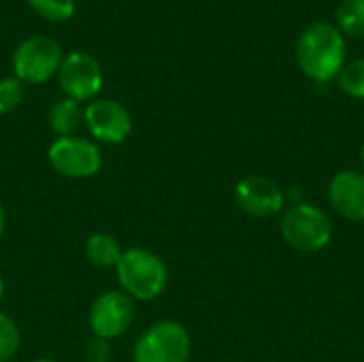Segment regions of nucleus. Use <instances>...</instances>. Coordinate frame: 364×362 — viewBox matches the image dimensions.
Here are the masks:
<instances>
[{
    "label": "nucleus",
    "mask_w": 364,
    "mask_h": 362,
    "mask_svg": "<svg viewBox=\"0 0 364 362\" xmlns=\"http://www.w3.org/2000/svg\"><path fill=\"white\" fill-rule=\"evenodd\" d=\"M346 34L331 21L309 23L296 41L299 68L316 83L337 79L346 66Z\"/></svg>",
    "instance_id": "nucleus-1"
},
{
    "label": "nucleus",
    "mask_w": 364,
    "mask_h": 362,
    "mask_svg": "<svg viewBox=\"0 0 364 362\" xmlns=\"http://www.w3.org/2000/svg\"><path fill=\"white\" fill-rule=\"evenodd\" d=\"M115 275L122 292L132 301H154L168 284V269L164 260L145 247L126 250L115 267Z\"/></svg>",
    "instance_id": "nucleus-2"
},
{
    "label": "nucleus",
    "mask_w": 364,
    "mask_h": 362,
    "mask_svg": "<svg viewBox=\"0 0 364 362\" xmlns=\"http://www.w3.org/2000/svg\"><path fill=\"white\" fill-rule=\"evenodd\" d=\"M284 241L299 252H320L333 239V222L328 213L311 203L288 207L279 224Z\"/></svg>",
    "instance_id": "nucleus-3"
},
{
    "label": "nucleus",
    "mask_w": 364,
    "mask_h": 362,
    "mask_svg": "<svg viewBox=\"0 0 364 362\" xmlns=\"http://www.w3.org/2000/svg\"><path fill=\"white\" fill-rule=\"evenodd\" d=\"M192 354V339L183 324L175 320H160L151 324L134 346V362H188Z\"/></svg>",
    "instance_id": "nucleus-4"
},
{
    "label": "nucleus",
    "mask_w": 364,
    "mask_h": 362,
    "mask_svg": "<svg viewBox=\"0 0 364 362\" xmlns=\"http://www.w3.org/2000/svg\"><path fill=\"white\" fill-rule=\"evenodd\" d=\"M47 160L55 173L68 179H87L102 169V151L98 143L85 137H58L49 149Z\"/></svg>",
    "instance_id": "nucleus-5"
},
{
    "label": "nucleus",
    "mask_w": 364,
    "mask_h": 362,
    "mask_svg": "<svg viewBox=\"0 0 364 362\" xmlns=\"http://www.w3.org/2000/svg\"><path fill=\"white\" fill-rule=\"evenodd\" d=\"M60 45L43 34L26 38L13 53V70L21 83H45L62 64Z\"/></svg>",
    "instance_id": "nucleus-6"
},
{
    "label": "nucleus",
    "mask_w": 364,
    "mask_h": 362,
    "mask_svg": "<svg viewBox=\"0 0 364 362\" xmlns=\"http://www.w3.org/2000/svg\"><path fill=\"white\" fill-rule=\"evenodd\" d=\"M134 301L122 290L102 292L90 307V329L94 337L111 341L130 331L134 324Z\"/></svg>",
    "instance_id": "nucleus-7"
},
{
    "label": "nucleus",
    "mask_w": 364,
    "mask_h": 362,
    "mask_svg": "<svg viewBox=\"0 0 364 362\" xmlns=\"http://www.w3.org/2000/svg\"><path fill=\"white\" fill-rule=\"evenodd\" d=\"M58 81L66 98H73L77 102L92 100L102 90V66L100 62L85 53V51H73L62 58V64L58 68Z\"/></svg>",
    "instance_id": "nucleus-8"
},
{
    "label": "nucleus",
    "mask_w": 364,
    "mask_h": 362,
    "mask_svg": "<svg viewBox=\"0 0 364 362\" xmlns=\"http://www.w3.org/2000/svg\"><path fill=\"white\" fill-rule=\"evenodd\" d=\"M83 122L90 134L109 145L124 143L132 132V117L130 111L111 98H96L83 109Z\"/></svg>",
    "instance_id": "nucleus-9"
},
{
    "label": "nucleus",
    "mask_w": 364,
    "mask_h": 362,
    "mask_svg": "<svg viewBox=\"0 0 364 362\" xmlns=\"http://www.w3.org/2000/svg\"><path fill=\"white\" fill-rule=\"evenodd\" d=\"M235 201L241 211L254 215V218H271L282 213L286 207V194L284 190L260 175H247L235 186Z\"/></svg>",
    "instance_id": "nucleus-10"
},
{
    "label": "nucleus",
    "mask_w": 364,
    "mask_h": 362,
    "mask_svg": "<svg viewBox=\"0 0 364 362\" xmlns=\"http://www.w3.org/2000/svg\"><path fill=\"white\" fill-rule=\"evenodd\" d=\"M328 201L341 218L350 222H364L363 171H339L328 186Z\"/></svg>",
    "instance_id": "nucleus-11"
},
{
    "label": "nucleus",
    "mask_w": 364,
    "mask_h": 362,
    "mask_svg": "<svg viewBox=\"0 0 364 362\" xmlns=\"http://www.w3.org/2000/svg\"><path fill=\"white\" fill-rule=\"evenodd\" d=\"M83 124V107L73 98H60L49 109V126L58 137H73Z\"/></svg>",
    "instance_id": "nucleus-12"
},
{
    "label": "nucleus",
    "mask_w": 364,
    "mask_h": 362,
    "mask_svg": "<svg viewBox=\"0 0 364 362\" xmlns=\"http://www.w3.org/2000/svg\"><path fill=\"white\" fill-rule=\"evenodd\" d=\"M124 250L119 247V241L109 233H94L85 241V258L98 267V269H115Z\"/></svg>",
    "instance_id": "nucleus-13"
},
{
    "label": "nucleus",
    "mask_w": 364,
    "mask_h": 362,
    "mask_svg": "<svg viewBox=\"0 0 364 362\" xmlns=\"http://www.w3.org/2000/svg\"><path fill=\"white\" fill-rule=\"evenodd\" d=\"M337 28L343 34L363 38L364 36V0H341L337 6Z\"/></svg>",
    "instance_id": "nucleus-14"
},
{
    "label": "nucleus",
    "mask_w": 364,
    "mask_h": 362,
    "mask_svg": "<svg viewBox=\"0 0 364 362\" xmlns=\"http://www.w3.org/2000/svg\"><path fill=\"white\" fill-rule=\"evenodd\" d=\"M337 81L343 94L364 100V58L346 62V66L337 75Z\"/></svg>",
    "instance_id": "nucleus-15"
},
{
    "label": "nucleus",
    "mask_w": 364,
    "mask_h": 362,
    "mask_svg": "<svg viewBox=\"0 0 364 362\" xmlns=\"http://www.w3.org/2000/svg\"><path fill=\"white\" fill-rule=\"evenodd\" d=\"M43 19L66 21L75 15V0H26Z\"/></svg>",
    "instance_id": "nucleus-16"
},
{
    "label": "nucleus",
    "mask_w": 364,
    "mask_h": 362,
    "mask_svg": "<svg viewBox=\"0 0 364 362\" xmlns=\"http://www.w3.org/2000/svg\"><path fill=\"white\" fill-rule=\"evenodd\" d=\"M21 335L15 320L0 312V362H9L19 350Z\"/></svg>",
    "instance_id": "nucleus-17"
},
{
    "label": "nucleus",
    "mask_w": 364,
    "mask_h": 362,
    "mask_svg": "<svg viewBox=\"0 0 364 362\" xmlns=\"http://www.w3.org/2000/svg\"><path fill=\"white\" fill-rule=\"evenodd\" d=\"M23 100V83L17 77L0 79V115L15 111Z\"/></svg>",
    "instance_id": "nucleus-18"
},
{
    "label": "nucleus",
    "mask_w": 364,
    "mask_h": 362,
    "mask_svg": "<svg viewBox=\"0 0 364 362\" xmlns=\"http://www.w3.org/2000/svg\"><path fill=\"white\" fill-rule=\"evenodd\" d=\"M85 358H87V362H109V358H111L109 341L94 337V339L85 346Z\"/></svg>",
    "instance_id": "nucleus-19"
},
{
    "label": "nucleus",
    "mask_w": 364,
    "mask_h": 362,
    "mask_svg": "<svg viewBox=\"0 0 364 362\" xmlns=\"http://www.w3.org/2000/svg\"><path fill=\"white\" fill-rule=\"evenodd\" d=\"M4 222H6V215H4V207H2V203H0V237H2V233H4Z\"/></svg>",
    "instance_id": "nucleus-20"
},
{
    "label": "nucleus",
    "mask_w": 364,
    "mask_h": 362,
    "mask_svg": "<svg viewBox=\"0 0 364 362\" xmlns=\"http://www.w3.org/2000/svg\"><path fill=\"white\" fill-rule=\"evenodd\" d=\"M2 297H4V282H2V277H0V301H2Z\"/></svg>",
    "instance_id": "nucleus-21"
},
{
    "label": "nucleus",
    "mask_w": 364,
    "mask_h": 362,
    "mask_svg": "<svg viewBox=\"0 0 364 362\" xmlns=\"http://www.w3.org/2000/svg\"><path fill=\"white\" fill-rule=\"evenodd\" d=\"M360 162H363V173H364V145L360 147Z\"/></svg>",
    "instance_id": "nucleus-22"
},
{
    "label": "nucleus",
    "mask_w": 364,
    "mask_h": 362,
    "mask_svg": "<svg viewBox=\"0 0 364 362\" xmlns=\"http://www.w3.org/2000/svg\"><path fill=\"white\" fill-rule=\"evenodd\" d=\"M34 362H53V361H49V358H41V361H34Z\"/></svg>",
    "instance_id": "nucleus-23"
}]
</instances>
